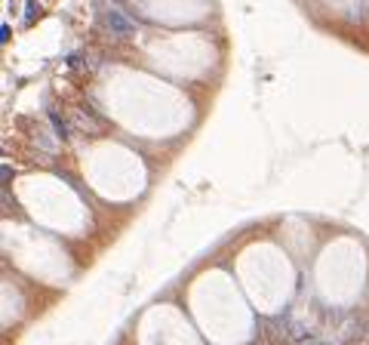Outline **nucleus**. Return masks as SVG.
<instances>
[{"label": "nucleus", "instance_id": "f257e3e1", "mask_svg": "<svg viewBox=\"0 0 369 345\" xmlns=\"http://www.w3.org/2000/svg\"><path fill=\"white\" fill-rule=\"evenodd\" d=\"M102 22H105V28L111 34H117V37H132V31H135L132 19H126L120 9H108V13L102 16Z\"/></svg>", "mask_w": 369, "mask_h": 345}]
</instances>
